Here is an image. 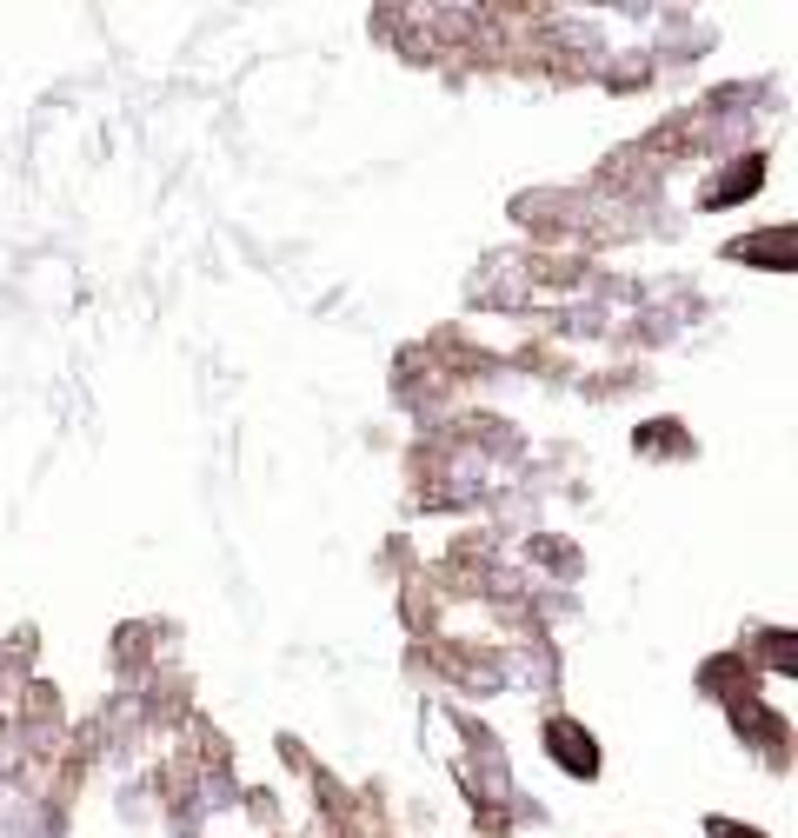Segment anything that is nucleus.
<instances>
[{
	"label": "nucleus",
	"mask_w": 798,
	"mask_h": 838,
	"mask_svg": "<svg viewBox=\"0 0 798 838\" xmlns=\"http://www.w3.org/2000/svg\"><path fill=\"white\" fill-rule=\"evenodd\" d=\"M546 746H553V759L566 766V773H579V779H593V766H599V746L573 726V719H553L546 726Z\"/></svg>",
	"instance_id": "f257e3e1"
},
{
	"label": "nucleus",
	"mask_w": 798,
	"mask_h": 838,
	"mask_svg": "<svg viewBox=\"0 0 798 838\" xmlns=\"http://www.w3.org/2000/svg\"><path fill=\"white\" fill-rule=\"evenodd\" d=\"M759 173H766V160H759V153H752V160H739V166H733V173L706 193V206H733L739 193H759Z\"/></svg>",
	"instance_id": "f03ea898"
},
{
	"label": "nucleus",
	"mask_w": 798,
	"mask_h": 838,
	"mask_svg": "<svg viewBox=\"0 0 798 838\" xmlns=\"http://www.w3.org/2000/svg\"><path fill=\"white\" fill-rule=\"evenodd\" d=\"M713 838H739V832H733L726 819H713ZM746 838H759V832H746Z\"/></svg>",
	"instance_id": "7ed1b4c3"
}]
</instances>
